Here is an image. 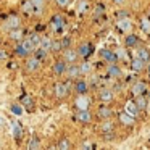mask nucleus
<instances>
[{
	"mask_svg": "<svg viewBox=\"0 0 150 150\" xmlns=\"http://www.w3.org/2000/svg\"><path fill=\"white\" fill-rule=\"evenodd\" d=\"M107 73H108V74H110V76H113V78H116V76H121V69L118 68V66L115 65V63H111V65L108 66Z\"/></svg>",
	"mask_w": 150,
	"mask_h": 150,
	"instance_id": "nucleus-18",
	"label": "nucleus"
},
{
	"mask_svg": "<svg viewBox=\"0 0 150 150\" xmlns=\"http://www.w3.org/2000/svg\"><path fill=\"white\" fill-rule=\"evenodd\" d=\"M57 4H58L60 7H66V5L69 4V0H57Z\"/></svg>",
	"mask_w": 150,
	"mask_h": 150,
	"instance_id": "nucleus-41",
	"label": "nucleus"
},
{
	"mask_svg": "<svg viewBox=\"0 0 150 150\" xmlns=\"http://www.w3.org/2000/svg\"><path fill=\"white\" fill-rule=\"evenodd\" d=\"M102 57H103V60H107V62H110V63L116 62V55H115L113 52H110V50H102Z\"/></svg>",
	"mask_w": 150,
	"mask_h": 150,
	"instance_id": "nucleus-16",
	"label": "nucleus"
},
{
	"mask_svg": "<svg viewBox=\"0 0 150 150\" xmlns=\"http://www.w3.org/2000/svg\"><path fill=\"white\" fill-rule=\"evenodd\" d=\"M16 28H20V18L10 16L8 18V23H7V29H16Z\"/></svg>",
	"mask_w": 150,
	"mask_h": 150,
	"instance_id": "nucleus-11",
	"label": "nucleus"
},
{
	"mask_svg": "<svg viewBox=\"0 0 150 150\" xmlns=\"http://www.w3.org/2000/svg\"><path fill=\"white\" fill-rule=\"evenodd\" d=\"M10 110H11V113H13L15 116H21V115H23V107H21V105L13 103V105L10 107Z\"/></svg>",
	"mask_w": 150,
	"mask_h": 150,
	"instance_id": "nucleus-23",
	"label": "nucleus"
},
{
	"mask_svg": "<svg viewBox=\"0 0 150 150\" xmlns=\"http://www.w3.org/2000/svg\"><path fill=\"white\" fill-rule=\"evenodd\" d=\"M68 84H63V82H57L55 84V94L57 97H65L66 92H68Z\"/></svg>",
	"mask_w": 150,
	"mask_h": 150,
	"instance_id": "nucleus-5",
	"label": "nucleus"
},
{
	"mask_svg": "<svg viewBox=\"0 0 150 150\" xmlns=\"http://www.w3.org/2000/svg\"><path fill=\"white\" fill-rule=\"evenodd\" d=\"M140 23H142V29L145 31V33H150V20L142 18V20H140Z\"/></svg>",
	"mask_w": 150,
	"mask_h": 150,
	"instance_id": "nucleus-30",
	"label": "nucleus"
},
{
	"mask_svg": "<svg viewBox=\"0 0 150 150\" xmlns=\"http://www.w3.org/2000/svg\"><path fill=\"white\" fill-rule=\"evenodd\" d=\"M31 2H33L34 10H36V11H40V10H42V7H44V0H31Z\"/></svg>",
	"mask_w": 150,
	"mask_h": 150,
	"instance_id": "nucleus-29",
	"label": "nucleus"
},
{
	"mask_svg": "<svg viewBox=\"0 0 150 150\" xmlns=\"http://www.w3.org/2000/svg\"><path fill=\"white\" fill-rule=\"evenodd\" d=\"M100 100L103 102V103L111 102V100H113V92H111V91H102L100 92Z\"/></svg>",
	"mask_w": 150,
	"mask_h": 150,
	"instance_id": "nucleus-15",
	"label": "nucleus"
},
{
	"mask_svg": "<svg viewBox=\"0 0 150 150\" xmlns=\"http://www.w3.org/2000/svg\"><path fill=\"white\" fill-rule=\"evenodd\" d=\"M60 49H63L62 42H58V40H52V50H60Z\"/></svg>",
	"mask_w": 150,
	"mask_h": 150,
	"instance_id": "nucleus-37",
	"label": "nucleus"
},
{
	"mask_svg": "<svg viewBox=\"0 0 150 150\" xmlns=\"http://www.w3.org/2000/svg\"><path fill=\"white\" fill-rule=\"evenodd\" d=\"M33 10H34V5H33V2H31V0H28V2H24V5H23V11H24V13H31Z\"/></svg>",
	"mask_w": 150,
	"mask_h": 150,
	"instance_id": "nucleus-27",
	"label": "nucleus"
},
{
	"mask_svg": "<svg viewBox=\"0 0 150 150\" xmlns=\"http://www.w3.org/2000/svg\"><path fill=\"white\" fill-rule=\"evenodd\" d=\"M69 44H71V40H69L68 37H65V39L62 40V47H63V49H66V47H68Z\"/></svg>",
	"mask_w": 150,
	"mask_h": 150,
	"instance_id": "nucleus-40",
	"label": "nucleus"
},
{
	"mask_svg": "<svg viewBox=\"0 0 150 150\" xmlns=\"http://www.w3.org/2000/svg\"><path fill=\"white\" fill-rule=\"evenodd\" d=\"M58 147H60V149H69V144H68V140H66V139H63L62 142L58 144Z\"/></svg>",
	"mask_w": 150,
	"mask_h": 150,
	"instance_id": "nucleus-39",
	"label": "nucleus"
},
{
	"mask_svg": "<svg viewBox=\"0 0 150 150\" xmlns=\"http://www.w3.org/2000/svg\"><path fill=\"white\" fill-rule=\"evenodd\" d=\"M136 103L139 105V108H145L147 107V102H145V98H142V97H139L136 100Z\"/></svg>",
	"mask_w": 150,
	"mask_h": 150,
	"instance_id": "nucleus-35",
	"label": "nucleus"
},
{
	"mask_svg": "<svg viewBox=\"0 0 150 150\" xmlns=\"http://www.w3.org/2000/svg\"><path fill=\"white\" fill-rule=\"evenodd\" d=\"M40 47L45 50H52V40L49 37H42V42H40Z\"/></svg>",
	"mask_w": 150,
	"mask_h": 150,
	"instance_id": "nucleus-25",
	"label": "nucleus"
},
{
	"mask_svg": "<svg viewBox=\"0 0 150 150\" xmlns=\"http://www.w3.org/2000/svg\"><path fill=\"white\" fill-rule=\"evenodd\" d=\"M10 39H13V40H21V39H23V31H21L20 28H16V29H11V31H10Z\"/></svg>",
	"mask_w": 150,
	"mask_h": 150,
	"instance_id": "nucleus-21",
	"label": "nucleus"
},
{
	"mask_svg": "<svg viewBox=\"0 0 150 150\" xmlns=\"http://www.w3.org/2000/svg\"><path fill=\"white\" fill-rule=\"evenodd\" d=\"M124 111H126V113H129L131 116H136V115L139 113V105H137L134 100H129V102L126 103V108H124Z\"/></svg>",
	"mask_w": 150,
	"mask_h": 150,
	"instance_id": "nucleus-3",
	"label": "nucleus"
},
{
	"mask_svg": "<svg viewBox=\"0 0 150 150\" xmlns=\"http://www.w3.org/2000/svg\"><path fill=\"white\" fill-rule=\"evenodd\" d=\"M113 2H115V4H123L124 0H113Z\"/></svg>",
	"mask_w": 150,
	"mask_h": 150,
	"instance_id": "nucleus-47",
	"label": "nucleus"
},
{
	"mask_svg": "<svg viewBox=\"0 0 150 150\" xmlns=\"http://www.w3.org/2000/svg\"><path fill=\"white\" fill-rule=\"evenodd\" d=\"M118 57H121V58H124L126 55H124V52H123V50H120V52H118Z\"/></svg>",
	"mask_w": 150,
	"mask_h": 150,
	"instance_id": "nucleus-45",
	"label": "nucleus"
},
{
	"mask_svg": "<svg viewBox=\"0 0 150 150\" xmlns=\"http://www.w3.org/2000/svg\"><path fill=\"white\" fill-rule=\"evenodd\" d=\"M78 55L79 53L78 52H74V50H65V60L66 62H76V58H78Z\"/></svg>",
	"mask_w": 150,
	"mask_h": 150,
	"instance_id": "nucleus-19",
	"label": "nucleus"
},
{
	"mask_svg": "<svg viewBox=\"0 0 150 150\" xmlns=\"http://www.w3.org/2000/svg\"><path fill=\"white\" fill-rule=\"evenodd\" d=\"M144 66H145V62H144L140 57L134 58V62H132V69H134V71H142Z\"/></svg>",
	"mask_w": 150,
	"mask_h": 150,
	"instance_id": "nucleus-12",
	"label": "nucleus"
},
{
	"mask_svg": "<svg viewBox=\"0 0 150 150\" xmlns=\"http://www.w3.org/2000/svg\"><path fill=\"white\" fill-rule=\"evenodd\" d=\"M39 145H40V144H39V140H37V139H34V140H31V142H29L28 149H39Z\"/></svg>",
	"mask_w": 150,
	"mask_h": 150,
	"instance_id": "nucleus-36",
	"label": "nucleus"
},
{
	"mask_svg": "<svg viewBox=\"0 0 150 150\" xmlns=\"http://www.w3.org/2000/svg\"><path fill=\"white\" fill-rule=\"evenodd\" d=\"M53 71H55V74H63V73L66 71V65L65 62H57L55 66H53Z\"/></svg>",
	"mask_w": 150,
	"mask_h": 150,
	"instance_id": "nucleus-20",
	"label": "nucleus"
},
{
	"mask_svg": "<svg viewBox=\"0 0 150 150\" xmlns=\"http://www.w3.org/2000/svg\"><path fill=\"white\" fill-rule=\"evenodd\" d=\"M131 28H132V24H131V21L126 20V18H121V20L118 21V29H121L123 33H127Z\"/></svg>",
	"mask_w": 150,
	"mask_h": 150,
	"instance_id": "nucleus-7",
	"label": "nucleus"
},
{
	"mask_svg": "<svg viewBox=\"0 0 150 150\" xmlns=\"http://www.w3.org/2000/svg\"><path fill=\"white\" fill-rule=\"evenodd\" d=\"M63 24H65V21H63V18L57 15V16L52 20V29H53V31H60V29L63 28Z\"/></svg>",
	"mask_w": 150,
	"mask_h": 150,
	"instance_id": "nucleus-9",
	"label": "nucleus"
},
{
	"mask_svg": "<svg viewBox=\"0 0 150 150\" xmlns=\"http://www.w3.org/2000/svg\"><path fill=\"white\" fill-rule=\"evenodd\" d=\"M98 115H100L102 118H110L111 116V110L107 107H102L100 110H98Z\"/></svg>",
	"mask_w": 150,
	"mask_h": 150,
	"instance_id": "nucleus-26",
	"label": "nucleus"
},
{
	"mask_svg": "<svg viewBox=\"0 0 150 150\" xmlns=\"http://www.w3.org/2000/svg\"><path fill=\"white\" fill-rule=\"evenodd\" d=\"M45 55H47V50L45 49H42V47H40V49H37V58H40V60H42V58H45Z\"/></svg>",
	"mask_w": 150,
	"mask_h": 150,
	"instance_id": "nucleus-32",
	"label": "nucleus"
},
{
	"mask_svg": "<svg viewBox=\"0 0 150 150\" xmlns=\"http://www.w3.org/2000/svg\"><path fill=\"white\" fill-rule=\"evenodd\" d=\"M39 65H40V58L33 57V58H29L26 62V69H28V71H36V69L39 68Z\"/></svg>",
	"mask_w": 150,
	"mask_h": 150,
	"instance_id": "nucleus-4",
	"label": "nucleus"
},
{
	"mask_svg": "<svg viewBox=\"0 0 150 150\" xmlns=\"http://www.w3.org/2000/svg\"><path fill=\"white\" fill-rule=\"evenodd\" d=\"M31 40L34 42V45H40V42H42V39H40V37L37 36V34H34V36L31 37Z\"/></svg>",
	"mask_w": 150,
	"mask_h": 150,
	"instance_id": "nucleus-38",
	"label": "nucleus"
},
{
	"mask_svg": "<svg viewBox=\"0 0 150 150\" xmlns=\"http://www.w3.org/2000/svg\"><path fill=\"white\" fill-rule=\"evenodd\" d=\"M149 73H150V63H149Z\"/></svg>",
	"mask_w": 150,
	"mask_h": 150,
	"instance_id": "nucleus-49",
	"label": "nucleus"
},
{
	"mask_svg": "<svg viewBox=\"0 0 150 150\" xmlns=\"http://www.w3.org/2000/svg\"><path fill=\"white\" fill-rule=\"evenodd\" d=\"M78 120L82 121V123H89L91 121V115H89L87 110H79L78 111Z\"/></svg>",
	"mask_w": 150,
	"mask_h": 150,
	"instance_id": "nucleus-17",
	"label": "nucleus"
},
{
	"mask_svg": "<svg viewBox=\"0 0 150 150\" xmlns=\"http://www.w3.org/2000/svg\"><path fill=\"white\" fill-rule=\"evenodd\" d=\"M76 107H78V110H87V107H89V98L86 97L84 94H79V97L76 98Z\"/></svg>",
	"mask_w": 150,
	"mask_h": 150,
	"instance_id": "nucleus-2",
	"label": "nucleus"
},
{
	"mask_svg": "<svg viewBox=\"0 0 150 150\" xmlns=\"http://www.w3.org/2000/svg\"><path fill=\"white\" fill-rule=\"evenodd\" d=\"M74 89H76L78 94H86V91H87V82H86V81H78Z\"/></svg>",
	"mask_w": 150,
	"mask_h": 150,
	"instance_id": "nucleus-22",
	"label": "nucleus"
},
{
	"mask_svg": "<svg viewBox=\"0 0 150 150\" xmlns=\"http://www.w3.org/2000/svg\"><path fill=\"white\" fill-rule=\"evenodd\" d=\"M137 44V39L134 36H127L126 37V45H129V47H132V45H136Z\"/></svg>",
	"mask_w": 150,
	"mask_h": 150,
	"instance_id": "nucleus-31",
	"label": "nucleus"
},
{
	"mask_svg": "<svg viewBox=\"0 0 150 150\" xmlns=\"http://www.w3.org/2000/svg\"><path fill=\"white\" fill-rule=\"evenodd\" d=\"M91 52H92V45H91V44H82V45H79V49H78V53L81 57H87Z\"/></svg>",
	"mask_w": 150,
	"mask_h": 150,
	"instance_id": "nucleus-10",
	"label": "nucleus"
},
{
	"mask_svg": "<svg viewBox=\"0 0 150 150\" xmlns=\"http://www.w3.org/2000/svg\"><path fill=\"white\" fill-rule=\"evenodd\" d=\"M79 68H81V73H82V74H87V73H91L92 66H91V63L84 62V63H82L81 66H79Z\"/></svg>",
	"mask_w": 150,
	"mask_h": 150,
	"instance_id": "nucleus-28",
	"label": "nucleus"
},
{
	"mask_svg": "<svg viewBox=\"0 0 150 150\" xmlns=\"http://www.w3.org/2000/svg\"><path fill=\"white\" fill-rule=\"evenodd\" d=\"M111 129H113V124H111L110 121L102 124V131H103V132H108V131H111Z\"/></svg>",
	"mask_w": 150,
	"mask_h": 150,
	"instance_id": "nucleus-33",
	"label": "nucleus"
},
{
	"mask_svg": "<svg viewBox=\"0 0 150 150\" xmlns=\"http://www.w3.org/2000/svg\"><path fill=\"white\" fill-rule=\"evenodd\" d=\"M139 57L144 60L145 63H150V52L147 49H140L139 50Z\"/></svg>",
	"mask_w": 150,
	"mask_h": 150,
	"instance_id": "nucleus-24",
	"label": "nucleus"
},
{
	"mask_svg": "<svg viewBox=\"0 0 150 150\" xmlns=\"http://www.w3.org/2000/svg\"><path fill=\"white\" fill-rule=\"evenodd\" d=\"M7 58V52L5 50H0V60H5Z\"/></svg>",
	"mask_w": 150,
	"mask_h": 150,
	"instance_id": "nucleus-43",
	"label": "nucleus"
},
{
	"mask_svg": "<svg viewBox=\"0 0 150 150\" xmlns=\"http://www.w3.org/2000/svg\"><path fill=\"white\" fill-rule=\"evenodd\" d=\"M81 74V68H79V66H76V65H71L68 68V76L71 79H74V78H78V76Z\"/></svg>",
	"mask_w": 150,
	"mask_h": 150,
	"instance_id": "nucleus-14",
	"label": "nucleus"
},
{
	"mask_svg": "<svg viewBox=\"0 0 150 150\" xmlns=\"http://www.w3.org/2000/svg\"><path fill=\"white\" fill-rule=\"evenodd\" d=\"M144 91H145V84L144 82H137V84L132 86V95H136V97L144 94Z\"/></svg>",
	"mask_w": 150,
	"mask_h": 150,
	"instance_id": "nucleus-13",
	"label": "nucleus"
},
{
	"mask_svg": "<svg viewBox=\"0 0 150 150\" xmlns=\"http://www.w3.org/2000/svg\"><path fill=\"white\" fill-rule=\"evenodd\" d=\"M82 149H92V145H91V144H84V145H82Z\"/></svg>",
	"mask_w": 150,
	"mask_h": 150,
	"instance_id": "nucleus-46",
	"label": "nucleus"
},
{
	"mask_svg": "<svg viewBox=\"0 0 150 150\" xmlns=\"http://www.w3.org/2000/svg\"><path fill=\"white\" fill-rule=\"evenodd\" d=\"M23 103H24V105H31V103H33L31 97H23Z\"/></svg>",
	"mask_w": 150,
	"mask_h": 150,
	"instance_id": "nucleus-42",
	"label": "nucleus"
},
{
	"mask_svg": "<svg viewBox=\"0 0 150 150\" xmlns=\"http://www.w3.org/2000/svg\"><path fill=\"white\" fill-rule=\"evenodd\" d=\"M87 2H86V0H82L81 4H79V11H81V13H86V11H87Z\"/></svg>",
	"mask_w": 150,
	"mask_h": 150,
	"instance_id": "nucleus-34",
	"label": "nucleus"
},
{
	"mask_svg": "<svg viewBox=\"0 0 150 150\" xmlns=\"http://www.w3.org/2000/svg\"><path fill=\"white\" fill-rule=\"evenodd\" d=\"M0 126H2V118H0Z\"/></svg>",
	"mask_w": 150,
	"mask_h": 150,
	"instance_id": "nucleus-48",
	"label": "nucleus"
},
{
	"mask_svg": "<svg viewBox=\"0 0 150 150\" xmlns=\"http://www.w3.org/2000/svg\"><path fill=\"white\" fill-rule=\"evenodd\" d=\"M11 134H13L15 139H21V134H23V129H21V124L18 121H13L11 123Z\"/></svg>",
	"mask_w": 150,
	"mask_h": 150,
	"instance_id": "nucleus-6",
	"label": "nucleus"
},
{
	"mask_svg": "<svg viewBox=\"0 0 150 150\" xmlns=\"http://www.w3.org/2000/svg\"><path fill=\"white\" fill-rule=\"evenodd\" d=\"M33 50H36L34 42L31 39H26V40H23V42H21V45H18L16 49H15V52H16L18 55H21V57H26L28 53H31Z\"/></svg>",
	"mask_w": 150,
	"mask_h": 150,
	"instance_id": "nucleus-1",
	"label": "nucleus"
},
{
	"mask_svg": "<svg viewBox=\"0 0 150 150\" xmlns=\"http://www.w3.org/2000/svg\"><path fill=\"white\" fill-rule=\"evenodd\" d=\"M102 11H103V7H102V5H98V7H97V13H102Z\"/></svg>",
	"mask_w": 150,
	"mask_h": 150,
	"instance_id": "nucleus-44",
	"label": "nucleus"
},
{
	"mask_svg": "<svg viewBox=\"0 0 150 150\" xmlns=\"http://www.w3.org/2000/svg\"><path fill=\"white\" fill-rule=\"evenodd\" d=\"M120 121L124 124V126H131V124L134 123V116H131L129 113H126V111H124V113L120 115Z\"/></svg>",
	"mask_w": 150,
	"mask_h": 150,
	"instance_id": "nucleus-8",
	"label": "nucleus"
}]
</instances>
